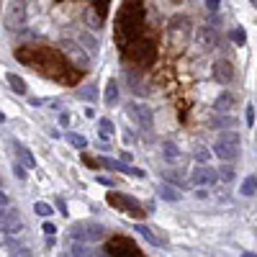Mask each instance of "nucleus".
Masks as SVG:
<instances>
[{"instance_id": "obj_6", "label": "nucleus", "mask_w": 257, "mask_h": 257, "mask_svg": "<svg viewBox=\"0 0 257 257\" xmlns=\"http://www.w3.org/2000/svg\"><path fill=\"white\" fill-rule=\"evenodd\" d=\"M170 39H172L175 47H180V49L188 44V39H191V26H188L185 18H183V21H172V26H170Z\"/></svg>"}, {"instance_id": "obj_42", "label": "nucleus", "mask_w": 257, "mask_h": 257, "mask_svg": "<svg viewBox=\"0 0 257 257\" xmlns=\"http://www.w3.org/2000/svg\"><path fill=\"white\" fill-rule=\"evenodd\" d=\"M250 3H252V8H257V0H250Z\"/></svg>"}, {"instance_id": "obj_29", "label": "nucleus", "mask_w": 257, "mask_h": 257, "mask_svg": "<svg viewBox=\"0 0 257 257\" xmlns=\"http://www.w3.org/2000/svg\"><path fill=\"white\" fill-rule=\"evenodd\" d=\"M41 231L47 234V237H54V234H57V227L52 224V221H44V227H41Z\"/></svg>"}, {"instance_id": "obj_30", "label": "nucleus", "mask_w": 257, "mask_h": 257, "mask_svg": "<svg viewBox=\"0 0 257 257\" xmlns=\"http://www.w3.org/2000/svg\"><path fill=\"white\" fill-rule=\"evenodd\" d=\"M80 98H87V100H93V98H95V90H93V85H85V90H80Z\"/></svg>"}, {"instance_id": "obj_20", "label": "nucleus", "mask_w": 257, "mask_h": 257, "mask_svg": "<svg viewBox=\"0 0 257 257\" xmlns=\"http://www.w3.org/2000/svg\"><path fill=\"white\" fill-rule=\"evenodd\" d=\"M33 211H36L39 216L49 219V216L54 214V206H52V203H47V200H36V203H33Z\"/></svg>"}, {"instance_id": "obj_22", "label": "nucleus", "mask_w": 257, "mask_h": 257, "mask_svg": "<svg viewBox=\"0 0 257 257\" xmlns=\"http://www.w3.org/2000/svg\"><path fill=\"white\" fill-rule=\"evenodd\" d=\"M67 142H70L72 147H77V149H87V139L83 137V134H67Z\"/></svg>"}, {"instance_id": "obj_21", "label": "nucleus", "mask_w": 257, "mask_h": 257, "mask_svg": "<svg viewBox=\"0 0 257 257\" xmlns=\"http://www.w3.org/2000/svg\"><path fill=\"white\" fill-rule=\"evenodd\" d=\"M216 175H219V180H221V183H231L234 177H237V172H234V167H231V165H227V167H221V170H216Z\"/></svg>"}, {"instance_id": "obj_28", "label": "nucleus", "mask_w": 257, "mask_h": 257, "mask_svg": "<svg viewBox=\"0 0 257 257\" xmlns=\"http://www.w3.org/2000/svg\"><path fill=\"white\" fill-rule=\"evenodd\" d=\"M13 175L18 177V180H26V177H29L26 165H24V162H13Z\"/></svg>"}, {"instance_id": "obj_31", "label": "nucleus", "mask_w": 257, "mask_h": 257, "mask_svg": "<svg viewBox=\"0 0 257 257\" xmlns=\"http://www.w3.org/2000/svg\"><path fill=\"white\" fill-rule=\"evenodd\" d=\"M70 121H72V118H70V114H67V111H62V114H59V126H62V129H67V126H70Z\"/></svg>"}, {"instance_id": "obj_26", "label": "nucleus", "mask_w": 257, "mask_h": 257, "mask_svg": "<svg viewBox=\"0 0 257 257\" xmlns=\"http://www.w3.org/2000/svg\"><path fill=\"white\" fill-rule=\"evenodd\" d=\"M80 41H85V44H87L85 49L90 52V54H98V41H95L93 36H87V33H83V36H80Z\"/></svg>"}, {"instance_id": "obj_24", "label": "nucleus", "mask_w": 257, "mask_h": 257, "mask_svg": "<svg viewBox=\"0 0 257 257\" xmlns=\"http://www.w3.org/2000/svg\"><path fill=\"white\" fill-rule=\"evenodd\" d=\"M98 126H100V131H103V134H108V137L116 131L114 121H111V118H106V116H100V118H98Z\"/></svg>"}, {"instance_id": "obj_38", "label": "nucleus", "mask_w": 257, "mask_h": 257, "mask_svg": "<svg viewBox=\"0 0 257 257\" xmlns=\"http://www.w3.org/2000/svg\"><path fill=\"white\" fill-rule=\"evenodd\" d=\"M83 114H85V118H95V108H93V106H85Z\"/></svg>"}, {"instance_id": "obj_13", "label": "nucleus", "mask_w": 257, "mask_h": 257, "mask_svg": "<svg viewBox=\"0 0 257 257\" xmlns=\"http://www.w3.org/2000/svg\"><path fill=\"white\" fill-rule=\"evenodd\" d=\"M239 121H237V116H229V114H219L214 121H211V126L214 129H234Z\"/></svg>"}, {"instance_id": "obj_33", "label": "nucleus", "mask_w": 257, "mask_h": 257, "mask_svg": "<svg viewBox=\"0 0 257 257\" xmlns=\"http://www.w3.org/2000/svg\"><path fill=\"white\" fill-rule=\"evenodd\" d=\"M247 126H255V106H247Z\"/></svg>"}, {"instance_id": "obj_32", "label": "nucleus", "mask_w": 257, "mask_h": 257, "mask_svg": "<svg viewBox=\"0 0 257 257\" xmlns=\"http://www.w3.org/2000/svg\"><path fill=\"white\" fill-rule=\"evenodd\" d=\"M193 196H196L198 200H203V198H208V191H206V185H198V191H193Z\"/></svg>"}, {"instance_id": "obj_27", "label": "nucleus", "mask_w": 257, "mask_h": 257, "mask_svg": "<svg viewBox=\"0 0 257 257\" xmlns=\"http://www.w3.org/2000/svg\"><path fill=\"white\" fill-rule=\"evenodd\" d=\"M203 90H200V98L203 100H214V93H219V87L216 85H200Z\"/></svg>"}, {"instance_id": "obj_9", "label": "nucleus", "mask_w": 257, "mask_h": 257, "mask_svg": "<svg viewBox=\"0 0 257 257\" xmlns=\"http://www.w3.org/2000/svg\"><path fill=\"white\" fill-rule=\"evenodd\" d=\"M162 157H165V162H170V165H183L185 162V154H183V149L177 147V144H172V142H162Z\"/></svg>"}, {"instance_id": "obj_11", "label": "nucleus", "mask_w": 257, "mask_h": 257, "mask_svg": "<svg viewBox=\"0 0 257 257\" xmlns=\"http://www.w3.org/2000/svg\"><path fill=\"white\" fill-rule=\"evenodd\" d=\"M103 165H108V167H114V170H118V172H124V175H131V177H147V172H144V170H139V167H129V165H124V162H114V160H103Z\"/></svg>"}, {"instance_id": "obj_14", "label": "nucleus", "mask_w": 257, "mask_h": 257, "mask_svg": "<svg viewBox=\"0 0 257 257\" xmlns=\"http://www.w3.org/2000/svg\"><path fill=\"white\" fill-rule=\"evenodd\" d=\"M5 80H8V85H10V90H13V93H18V95H24V93H26V80H24L21 75L8 72V75H5Z\"/></svg>"}, {"instance_id": "obj_3", "label": "nucleus", "mask_w": 257, "mask_h": 257, "mask_svg": "<svg viewBox=\"0 0 257 257\" xmlns=\"http://www.w3.org/2000/svg\"><path fill=\"white\" fill-rule=\"evenodd\" d=\"M196 44H198V49L203 52V54L214 52L219 47V33H216V29L208 26V24L198 26V31H196Z\"/></svg>"}, {"instance_id": "obj_5", "label": "nucleus", "mask_w": 257, "mask_h": 257, "mask_svg": "<svg viewBox=\"0 0 257 257\" xmlns=\"http://www.w3.org/2000/svg\"><path fill=\"white\" fill-rule=\"evenodd\" d=\"M100 234H103V227L90 224V221H80V224H75V227H72V239H80V242L100 239Z\"/></svg>"}, {"instance_id": "obj_7", "label": "nucleus", "mask_w": 257, "mask_h": 257, "mask_svg": "<svg viewBox=\"0 0 257 257\" xmlns=\"http://www.w3.org/2000/svg\"><path fill=\"white\" fill-rule=\"evenodd\" d=\"M214 80L219 85H231L234 83V64L229 59H219L214 64Z\"/></svg>"}, {"instance_id": "obj_1", "label": "nucleus", "mask_w": 257, "mask_h": 257, "mask_svg": "<svg viewBox=\"0 0 257 257\" xmlns=\"http://www.w3.org/2000/svg\"><path fill=\"white\" fill-rule=\"evenodd\" d=\"M242 152V142L237 131H221L214 142V154L221 162H234Z\"/></svg>"}, {"instance_id": "obj_19", "label": "nucleus", "mask_w": 257, "mask_h": 257, "mask_svg": "<svg viewBox=\"0 0 257 257\" xmlns=\"http://www.w3.org/2000/svg\"><path fill=\"white\" fill-rule=\"evenodd\" d=\"M162 177L170 185H175V188H185V180H183V175L180 172H175V170H162Z\"/></svg>"}, {"instance_id": "obj_34", "label": "nucleus", "mask_w": 257, "mask_h": 257, "mask_svg": "<svg viewBox=\"0 0 257 257\" xmlns=\"http://www.w3.org/2000/svg\"><path fill=\"white\" fill-rule=\"evenodd\" d=\"M206 8L208 10H219L221 8V0H206Z\"/></svg>"}, {"instance_id": "obj_36", "label": "nucleus", "mask_w": 257, "mask_h": 257, "mask_svg": "<svg viewBox=\"0 0 257 257\" xmlns=\"http://www.w3.org/2000/svg\"><path fill=\"white\" fill-rule=\"evenodd\" d=\"M57 208H59L62 216H70V211H67V203H64V200H57Z\"/></svg>"}, {"instance_id": "obj_18", "label": "nucleus", "mask_w": 257, "mask_h": 257, "mask_svg": "<svg viewBox=\"0 0 257 257\" xmlns=\"http://www.w3.org/2000/svg\"><path fill=\"white\" fill-rule=\"evenodd\" d=\"M134 231H139L142 237H144V239H147V242L152 244V247H160V239L154 237V231H152L147 224H139V221H137V227H134Z\"/></svg>"}, {"instance_id": "obj_23", "label": "nucleus", "mask_w": 257, "mask_h": 257, "mask_svg": "<svg viewBox=\"0 0 257 257\" xmlns=\"http://www.w3.org/2000/svg\"><path fill=\"white\" fill-rule=\"evenodd\" d=\"M231 41L234 44H237V47H244V44H247V31H244V29H231Z\"/></svg>"}, {"instance_id": "obj_2", "label": "nucleus", "mask_w": 257, "mask_h": 257, "mask_svg": "<svg viewBox=\"0 0 257 257\" xmlns=\"http://www.w3.org/2000/svg\"><path fill=\"white\" fill-rule=\"evenodd\" d=\"M129 116L134 118V124H137L142 131H152L154 129V118H152V108L144 106V103H137V100H131L126 106Z\"/></svg>"}, {"instance_id": "obj_16", "label": "nucleus", "mask_w": 257, "mask_h": 257, "mask_svg": "<svg viewBox=\"0 0 257 257\" xmlns=\"http://www.w3.org/2000/svg\"><path fill=\"white\" fill-rule=\"evenodd\" d=\"M13 149H16V154L21 157V162H24L26 167H36V157H33V154H31L21 142H13Z\"/></svg>"}, {"instance_id": "obj_41", "label": "nucleus", "mask_w": 257, "mask_h": 257, "mask_svg": "<svg viewBox=\"0 0 257 257\" xmlns=\"http://www.w3.org/2000/svg\"><path fill=\"white\" fill-rule=\"evenodd\" d=\"M3 121H5V114H3V111H0V124H3Z\"/></svg>"}, {"instance_id": "obj_40", "label": "nucleus", "mask_w": 257, "mask_h": 257, "mask_svg": "<svg viewBox=\"0 0 257 257\" xmlns=\"http://www.w3.org/2000/svg\"><path fill=\"white\" fill-rule=\"evenodd\" d=\"M0 206H8V196L5 193H0Z\"/></svg>"}, {"instance_id": "obj_8", "label": "nucleus", "mask_w": 257, "mask_h": 257, "mask_svg": "<svg viewBox=\"0 0 257 257\" xmlns=\"http://www.w3.org/2000/svg\"><path fill=\"white\" fill-rule=\"evenodd\" d=\"M191 180L196 183V185H214L216 180H219V175H216V170H211L208 165H203V167H196V170L191 172Z\"/></svg>"}, {"instance_id": "obj_39", "label": "nucleus", "mask_w": 257, "mask_h": 257, "mask_svg": "<svg viewBox=\"0 0 257 257\" xmlns=\"http://www.w3.org/2000/svg\"><path fill=\"white\" fill-rule=\"evenodd\" d=\"M98 183H100V185H114V180H111V177H106V175H98Z\"/></svg>"}, {"instance_id": "obj_43", "label": "nucleus", "mask_w": 257, "mask_h": 257, "mask_svg": "<svg viewBox=\"0 0 257 257\" xmlns=\"http://www.w3.org/2000/svg\"><path fill=\"white\" fill-rule=\"evenodd\" d=\"M0 188H3V183H0Z\"/></svg>"}, {"instance_id": "obj_25", "label": "nucleus", "mask_w": 257, "mask_h": 257, "mask_svg": "<svg viewBox=\"0 0 257 257\" xmlns=\"http://www.w3.org/2000/svg\"><path fill=\"white\" fill-rule=\"evenodd\" d=\"M193 157H196L200 165H206V162L211 160V152H208L206 147H196V149H193Z\"/></svg>"}, {"instance_id": "obj_35", "label": "nucleus", "mask_w": 257, "mask_h": 257, "mask_svg": "<svg viewBox=\"0 0 257 257\" xmlns=\"http://www.w3.org/2000/svg\"><path fill=\"white\" fill-rule=\"evenodd\" d=\"M29 103H31L33 108H39V106H44V103H47V100H44V98H36V95H33V98H29Z\"/></svg>"}, {"instance_id": "obj_10", "label": "nucleus", "mask_w": 257, "mask_h": 257, "mask_svg": "<svg viewBox=\"0 0 257 257\" xmlns=\"http://www.w3.org/2000/svg\"><path fill=\"white\" fill-rule=\"evenodd\" d=\"M118 98H121V93H118V83L114 80V77H111V80L106 83V90H103V103L106 106H118Z\"/></svg>"}, {"instance_id": "obj_4", "label": "nucleus", "mask_w": 257, "mask_h": 257, "mask_svg": "<svg viewBox=\"0 0 257 257\" xmlns=\"http://www.w3.org/2000/svg\"><path fill=\"white\" fill-rule=\"evenodd\" d=\"M211 106H214L216 114H231V111L239 106V95L231 93V90H219L216 98L211 100Z\"/></svg>"}, {"instance_id": "obj_12", "label": "nucleus", "mask_w": 257, "mask_h": 257, "mask_svg": "<svg viewBox=\"0 0 257 257\" xmlns=\"http://www.w3.org/2000/svg\"><path fill=\"white\" fill-rule=\"evenodd\" d=\"M62 49L70 54L75 62H80V64H87V62H90V57H87V54H85L80 47H77V44H72V41H62Z\"/></svg>"}, {"instance_id": "obj_37", "label": "nucleus", "mask_w": 257, "mask_h": 257, "mask_svg": "<svg viewBox=\"0 0 257 257\" xmlns=\"http://www.w3.org/2000/svg\"><path fill=\"white\" fill-rule=\"evenodd\" d=\"M72 255H87V250L83 247V244H72Z\"/></svg>"}, {"instance_id": "obj_17", "label": "nucleus", "mask_w": 257, "mask_h": 257, "mask_svg": "<svg viewBox=\"0 0 257 257\" xmlns=\"http://www.w3.org/2000/svg\"><path fill=\"white\" fill-rule=\"evenodd\" d=\"M239 193H242L244 198H252V196L257 193V177H255V175L244 177V180H242V185H239Z\"/></svg>"}, {"instance_id": "obj_15", "label": "nucleus", "mask_w": 257, "mask_h": 257, "mask_svg": "<svg viewBox=\"0 0 257 257\" xmlns=\"http://www.w3.org/2000/svg\"><path fill=\"white\" fill-rule=\"evenodd\" d=\"M157 196L162 198V200H167V203H177L180 200V191H175V185H160V191H157Z\"/></svg>"}]
</instances>
